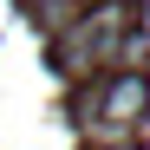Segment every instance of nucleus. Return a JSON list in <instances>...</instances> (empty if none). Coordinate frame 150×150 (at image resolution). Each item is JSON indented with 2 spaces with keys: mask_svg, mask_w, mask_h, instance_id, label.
<instances>
[{
  "mask_svg": "<svg viewBox=\"0 0 150 150\" xmlns=\"http://www.w3.org/2000/svg\"><path fill=\"white\" fill-rule=\"evenodd\" d=\"M144 111H150V79L144 72H111L79 98V117H85V137L91 144H131L144 131Z\"/></svg>",
  "mask_w": 150,
  "mask_h": 150,
  "instance_id": "obj_1",
  "label": "nucleus"
},
{
  "mask_svg": "<svg viewBox=\"0 0 150 150\" xmlns=\"http://www.w3.org/2000/svg\"><path fill=\"white\" fill-rule=\"evenodd\" d=\"M91 150H144V144H137V137H131V144H91Z\"/></svg>",
  "mask_w": 150,
  "mask_h": 150,
  "instance_id": "obj_2",
  "label": "nucleus"
}]
</instances>
